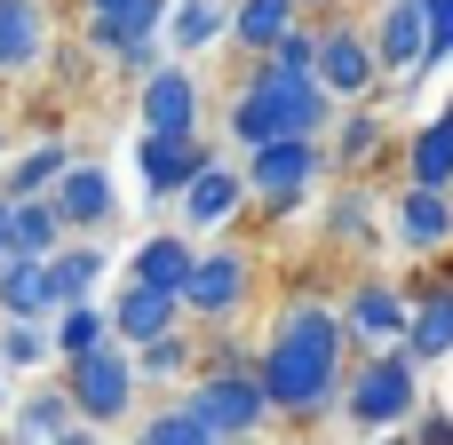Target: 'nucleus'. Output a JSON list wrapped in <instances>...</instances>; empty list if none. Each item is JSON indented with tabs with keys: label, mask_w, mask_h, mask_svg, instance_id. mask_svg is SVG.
Returning a JSON list of instances; mask_svg holds the SVG:
<instances>
[{
	"label": "nucleus",
	"mask_w": 453,
	"mask_h": 445,
	"mask_svg": "<svg viewBox=\"0 0 453 445\" xmlns=\"http://www.w3.org/2000/svg\"><path fill=\"white\" fill-rule=\"evenodd\" d=\"M350 334H342V311L319 303V295H295L271 334H263V390H271V414L279 422H334L342 414V390H350Z\"/></svg>",
	"instance_id": "f257e3e1"
},
{
	"label": "nucleus",
	"mask_w": 453,
	"mask_h": 445,
	"mask_svg": "<svg viewBox=\"0 0 453 445\" xmlns=\"http://www.w3.org/2000/svg\"><path fill=\"white\" fill-rule=\"evenodd\" d=\"M334 96L319 88V72H287V64H271V56H255L247 72H239V88H231V104H223V135H231V151L247 159V151H263V143H287V135H334Z\"/></svg>",
	"instance_id": "f03ea898"
},
{
	"label": "nucleus",
	"mask_w": 453,
	"mask_h": 445,
	"mask_svg": "<svg viewBox=\"0 0 453 445\" xmlns=\"http://www.w3.org/2000/svg\"><path fill=\"white\" fill-rule=\"evenodd\" d=\"M422 358L414 350H374L350 366V390H342V422L358 438H382V430H406L422 414Z\"/></svg>",
	"instance_id": "7ed1b4c3"
},
{
	"label": "nucleus",
	"mask_w": 453,
	"mask_h": 445,
	"mask_svg": "<svg viewBox=\"0 0 453 445\" xmlns=\"http://www.w3.org/2000/svg\"><path fill=\"white\" fill-rule=\"evenodd\" d=\"M56 382H64V398H72V414L88 430H127L135 406H143V374H135V350L127 342H96V350L64 358Z\"/></svg>",
	"instance_id": "20e7f679"
},
{
	"label": "nucleus",
	"mask_w": 453,
	"mask_h": 445,
	"mask_svg": "<svg viewBox=\"0 0 453 445\" xmlns=\"http://www.w3.org/2000/svg\"><path fill=\"white\" fill-rule=\"evenodd\" d=\"M239 167H247V199L263 215H303L319 199V183L334 175V151H326V135H287V143L247 151Z\"/></svg>",
	"instance_id": "39448f33"
},
{
	"label": "nucleus",
	"mask_w": 453,
	"mask_h": 445,
	"mask_svg": "<svg viewBox=\"0 0 453 445\" xmlns=\"http://www.w3.org/2000/svg\"><path fill=\"white\" fill-rule=\"evenodd\" d=\"M183 406H191L223 445H247V438H263V430L279 422L263 374H191V382H183Z\"/></svg>",
	"instance_id": "423d86ee"
},
{
	"label": "nucleus",
	"mask_w": 453,
	"mask_h": 445,
	"mask_svg": "<svg viewBox=\"0 0 453 445\" xmlns=\"http://www.w3.org/2000/svg\"><path fill=\"white\" fill-rule=\"evenodd\" d=\"M319 88L334 104H374L382 88V56H374V24H350V16H319Z\"/></svg>",
	"instance_id": "0eeeda50"
},
{
	"label": "nucleus",
	"mask_w": 453,
	"mask_h": 445,
	"mask_svg": "<svg viewBox=\"0 0 453 445\" xmlns=\"http://www.w3.org/2000/svg\"><path fill=\"white\" fill-rule=\"evenodd\" d=\"M247 303H255V255L247 247H199V263L183 279V318L231 326Z\"/></svg>",
	"instance_id": "6e6552de"
},
{
	"label": "nucleus",
	"mask_w": 453,
	"mask_h": 445,
	"mask_svg": "<svg viewBox=\"0 0 453 445\" xmlns=\"http://www.w3.org/2000/svg\"><path fill=\"white\" fill-rule=\"evenodd\" d=\"M215 159H223V143H215L207 127H191V135H135L143 207H175V199L191 191V175H199V167H215Z\"/></svg>",
	"instance_id": "1a4fd4ad"
},
{
	"label": "nucleus",
	"mask_w": 453,
	"mask_h": 445,
	"mask_svg": "<svg viewBox=\"0 0 453 445\" xmlns=\"http://www.w3.org/2000/svg\"><path fill=\"white\" fill-rule=\"evenodd\" d=\"M334 311H342V334H350L358 358H374V350H406V326H414L406 287H390V279H350Z\"/></svg>",
	"instance_id": "9d476101"
},
{
	"label": "nucleus",
	"mask_w": 453,
	"mask_h": 445,
	"mask_svg": "<svg viewBox=\"0 0 453 445\" xmlns=\"http://www.w3.org/2000/svg\"><path fill=\"white\" fill-rule=\"evenodd\" d=\"M374 56H382V72L398 88L430 80L438 72V56H430V8L422 0H382L374 8Z\"/></svg>",
	"instance_id": "9b49d317"
},
{
	"label": "nucleus",
	"mask_w": 453,
	"mask_h": 445,
	"mask_svg": "<svg viewBox=\"0 0 453 445\" xmlns=\"http://www.w3.org/2000/svg\"><path fill=\"white\" fill-rule=\"evenodd\" d=\"M135 119H143V135H191V127H207V88H199V72H191V64H159V72L135 88Z\"/></svg>",
	"instance_id": "f8f14e48"
},
{
	"label": "nucleus",
	"mask_w": 453,
	"mask_h": 445,
	"mask_svg": "<svg viewBox=\"0 0 453 445\" xmlns=\"http://www.w3.org/2000/svg\"><path fill=\"white\" fill-rule=\"evenodd\" d=\"M48 207H56V223H64L72 239H96V231H111V215H119V183H111L104 159H72V167L56 175Z\"/></svg>",
	"instance_id": "ddd939ff"
},
{
	"label": "nucleus",
	"mask_w": 453,
	"mask_h": 445,
	"mask_svg": "<svg viewBox=\"0 0 453 445\" xmlns=\"http://www.w3.org/2000/svg\"><path fill=\"white\" fill-rule=\"evenodd\" d=\"M406 303H414V326H406V350L422 366H438L453 350V263L446 271H414L406 279Z\"/></svg>",
	"instance_id": "4468645a"
},
{
	"label": "nucleus",
	"mask_w": 453,
	"mask_h": 445,
	"mask_svg": "<svg viewBox=\"0 0 453 445\" xmlns=\"http://www.w3.org/2000/svg\"><path fill=\"white\" fill-rule=\"evenodd\" d=\"M390 231L406 255H446L453 247V191H430V183H406L390 199Z\"/></svg>",
	"instance_id": "2eb2a0df"
},
{
	"label": "nucleus",
	"mask_w": 453,
	"mask_h": 445,
	"mask_svg": "<svg viewBox=\"0 0 453 445\" xmlns=\"http://www.w3.org/2000/svg\"><path fill=\"white\" fill-rule=\"evenodd\" d=\"M175 326H183V295L119 279V295H111V342L143 350V342H159V334H175Z\"/></svg>",
	"instance_id": "dca6fc26"
},
{
	"label": "nucleus",
	"mask_w": 453,
	"mask_h": 445,
	"mask_svg": "<svg viewBox=\"0 0 453 445\" xmlns=\"http://www.w3.org/2000/svg\"><path fill=\"white\" fill-rule=\"evenodd\" d=\"M239 207H247V167H231V159L199 167V175H191V191L175 199L183 231H223V223H231Z\"/></svg>",
	"instance_id": "f3484780"
},
{
	"label": "nucleus",
	"mask_w": 453,
	"mask_h": 445,
	"mask_svg": "<svg viewBox=\"0 0 453 445\" xmlns=\"http://www.w3.org/2000/svg\"><path fill=\"white\" fill-rule=\"evenodd\" d=\"M326 151H334V175H350V183H366L382 159H390V127H382V111L374 104H350L342 119H334V135H326Z\"/></svg>",
	"instance_id": "a211bd4d"
},
{
	"label": "nucleus",
	"mask_w": 453,
	"mask_h": 445,
	"mask_svg": "<svg viewBox=\"0 0 453 445\" xmlns=\"http://www.w3.org/2000/svg\"><path fill=\"white\" fill-rule=\"evenodd\" d=\"M72 430H80V414H72L64 382H48V390H24V398L8 406V430H0V445H64Z\"/></svg>",
	"instance_id": "6ab92c4d"
},
{
	"label": "nucleus",
	"mask_w": 453,
	"mask_h": 445,
	"mask_svg": "<svg viewBox=\"0 0 453 445\" xmlns=\"http://www.w3.org/2000/svg\"><path fill=\"white\" fill-rule=\"evenodd\" d=\"M374 215H382V191L342 175V191L319 207V247H358V255H366V247H374Z\"/></svg>",
	"instance_id": "aec40b11"
},
{
	"label": "nucleus",
	"mask_w": 453,
	"mask_h": 445,
	"mask_svg": "<svg viewBox=\"0 0 453 445\" xmlns=\"http://www.w3.org/2000/svg\"><path fill=\"white\" fill-rule=\"evenodd\" d=\"M48 56V0H0V80H24Z\"/></svg>",
	"instance_id": "412c9836"
},
{
	"label": "nucleus",
	"mask_w": 453,
	"mask_h": 445,
	"mask_svg": "<svg viewBox=\"0 0 453 445\" xmlns=\"http://www.w3.org/2000/svg\"><path fill=\"white\" fill-rule=\"evenodd\" d=\"M104 271H111V255H104L96 239H64V247L48 255V295H56V311H72V303H96Z\"/></svg>",
	"instance_id": "4be33fe9"
},
{
	"label": "nucleus",
	"mask_w": 453,
	"mask_h": 445,
	"mask_svg": "<svg viewBox=\"0 0 453 445\" xmlns=\"http://www.w3.org/2000/svg\"><path fill=\"white\" fill-rule=\"evenodd\" d=\"M167 56L175 64H191V56H207L215 40H231V0H175L167 8Z\"/></svg>",
	"instance_id": "5701e85b"
},
{
	"label": "nucleus",
	"mask_w": 453,
	"mask_h": 445,
	"mask_svg": "<svg viewBox=\"0 0 453 445\" xmlns=\"http://www.w3.org/2000/svg\"><path fill=\"white\" fill-rule=\"evenodd\" d=\"M167 8H175V0H119V8H104V16H88V48H96V56H119V48H135V40H159V32H167Z\"/></svg>",
	"instance_id": "b1692460"
},
{
	"label": "nucleus",
	"mask_w": 453,
	"mask_h": 445,
	"mask_svg": "<svg viewBox=\"0 0 453 445\" xmlns=\"http://www.w3.org/2000/svg\"><path fill=\"white\" fill-rule=\"evenodd\" d=\"M295 24H303V0H231V48H239L247 64L271 56Z\"/></svg>",
	"instance_id": "393cba45"
},
{
	"label": "nucleus",
	"mask_w": 453,
	"mask_h": 445,
	"mask_svg": "<svg viewBox=\"0 0 453 445\" xmlns=\"http://www.w3.org/2000/svg\"><path fill=\"white\" fill-rule=\"evenodd\" d=\"M191 263H199L191 231H151V239H143V247L127 255V279H135V287H167V295H183Z\"/></svg>",
	"instance_id": "a878e982"
},
{
	"label": "nucleus",
	"mask_w": 453,
	"mask_h": 445,
	"mask_svg": "<svg viewBox=\"0 0 453 445\" xmlns=\"http://www.w3.org/2000/svg\"><path fill=\"white\" fill-rule=\"evenodd\" d=\"M398 159H406V183H430V191H453V111L438 119H422L406 143H398Z\"/></svg>",
	"instance_id": "bb28decb"
},
{
	"label": "nucleus",
	"mask_w": 453,
	"mask_h": 445,
	"mask_svg": "<svg viewBox=\"0 0 453 445\" xmlns=\"http://www.w3.org/2000/svg\"><path fill=\"white\" fill-rule=\"evenodd\" d=\"M0 318H56L48 263H40V255H8V263H0Z\"/></svg>",
	"instance_id": "cd10ccee"
},
{
	"label": "nucleus",
	"mask_w": 453,
	"mask_h": 445,
	"mask_svg": "<svg viewBox=\"0 0 453 445\" xmlns=\"http://www.w3.org/2000/svg\"><path fill=\"white\" fill-rule=\"evenodd\" d=\"M64 167H72V143H64V135H48V143H32V151L0 175V191H8V199H48Z\"/></svg>",
	"instance_id": "c85d7f7f"
},
{
	"label": "nucleus",
	"mask_w": 453,
	"mask_h": 445,
	"mask_svg": "<svg viewBox=\"0 0 453 445\" xmlns=\"http://www.w3.org/2000/svg\"><path fill=\"white\" fill-rule=\"evenodd\" d=\"M135 374H143V390H151V382H191V374H199V334L175 326V334L143 342V350H135Z\"/></svg>",
	"instance_id": "c756f323"
},
{
	"label": "nucleus",
	"mask_w": 453,
	"mask_h": 445,
	"mask_svg": "<svg viewBox=\"0 0 453 445\" xmlns=\"http://www.w3.org/2000/svg\"><path fill=\"white\" fill-rule=\"evenodd\" d=\"M127 445H223L183 398L175 406H151V414H135V430H127Z\"/></svg>",
	"instance_id": "7c9ffc66"
},
{
	"label": "nucleus",
	"mask_w": 453,
	"mask_h": 445,
	"mask_svg": "<svg viewBox=\"0 0 453 445\" xmlns=\"http://www.w3.org/2000/svg\"><path fill=\"white\" fill-rule=\"evenodd\" d=\"M48 342H56V358H80V350L111 342V311H104V303H72V311L48 318Z\"/></svg>",
	"instance_id": "2f4dec72"
},
{
	"label": "nucleus",
	"mask_w": 453,
	"mask_h": 445,
	"mask_svg": "<svg viewBox=\"0 0 453 445\" xmlns=\"http://www.w3.org/2000/svg\"><path fill=\"white\" fill-rule=\"evenodd\" d=\"M48 358H56L48 318H0V366H8V374H32V366H48Z\"/></svg>",
	"instance_id": "473e14b6"
},
{
	"label": "nucleus",
	"mask_w": 453,
	"mask_h": 445,
	"mask_svg": "<svg viewBox=\"0 0 453 445\" xmlns=\"http://www.w3.org/2000/svg\"><path fill=\"white\" fill-rule=\"evenodd\" d=\"M0 199H8V191H0ZM64 239H72V231L56 223V207H48V199H16V255H40V263H48Z\"/></svg>",
	"instance_id": "72a5a7b5"
},
{
	"label": "nucleus",
	"mask_w": 453,
	"mask_h": 445,
	"mask_svg": "<svg viewBox=\"0 0 453 445\" xmlns=\"http://www.w3.org/2000/svg\"><path fill=\"white\" fill-rule=\"evenodd\" d=\"M159 64H175V56H167V40H135V48H119V56H111V72H119V80H135V88H143Z\"/></svg>",
	"instance_id": "f704fd0d"
},
{
	"label": "nucleus",
	"mask_w": 453,
	"mask_h": 445,
	"mask_svg": "<svg viewBox=\"0 0 453 445\" xmlns=\"http://www.w3.org/2000/svg\"><path fill=\"white\" fill-rule=\"evenodd\" d=\"M271 64H287V72H311V64H319V24L303 16V24H295V32L271 48Z\"/></svg>",
	"instance_id": "c9c22d12"
},
{
	"label": "nucleus",
	"mask_w": 453,
	"mask_h": 445,
	"mask_svg": "<svg viewBox=\"0 0 453 445\" xmlns=\"http://www.w3.org/2000/svg\"><path fill=\"white\" fill-rule=\"evenodd\" d=\"M406 430H414V445H453V414L438 406V398H422V414H414Z\"/></svg>",
	"instance_id": "e433bc0d"
},
{
	"label": "nucleus",
	"mask_w": 453,
	"mask_h": 445,
	"mask_svg": "<svg viewBox=\"0 0 453 445\" xmlns=\"http://www.w3.org/2000/svg\"><path fill=\"white\" fill-rule=\"evenodd\" d=\"M422 8H430V56L446 64L453 56V0H422Z\"/></svg>",
	"instance_id": "4c0bfd02"
},
{
	"label": "nucleus",
	"mask_w": 453,
	"mask_h": 445,
	"mask_svg": "<svg viewBox=\"0 0 453 445\" xmlns=\"http://www.w3.org/2000/svg\"><path fill=\"white\" fill-rule=\"evenodd\" d=\"M16 255V199H0V263Z\"/></svg>",
	"instance_id": "58836bf2"
},
{
	"label": "nucleus",
	"mask_w": 453,
	"mask_h": 445,
	"mask_svg": "<svg viewBox=\"0 0 453 445\" xmlns=\"http://www.w3.org/2000/svg\"><path fill=\"white\" fill-rule=\"evenodd\" d=\"M366 445H414V430H382V438H366Z\"/></svg>",
	"instance_id": "ea45409f"
},
{
	"label": "nucleus",
	"mask_w": 453,
	"mask_h": 445,
	"mask_svg": "<svg viewBox=\"0 0 453 445\" xmlns=\"http://www.w3.org/2000/svg\"><path fill=\"white\" fill-rule=\"evenodd\" d=\"M80 8H88V16H104V8H119V0H80Z\"/></svg>",
	"instance_id": "a19ab883"
},
{
	"label": "nucleus",
	"mask_w": 453,
	"mask_h": 445,
	"mask_svg": "<svg viewBox=\"0 0 453 445\" xmlns=\"http://www.w3.org/2000/svg\"><path fill=\"white\" fill-rule=\"evenodd\" d=\"M0 374H8V366H0ZM8 406H16V398H8V382H0V414H8Z\"/></svg>",
	"instance_id": "79ce46f5"
},
{
	"label": "nucleus",
	"mask_w": 453,
	"mask_h": 445,
	"mask_svg": "<svg viewBox=\"0 0 453 445\" xmlns=\"http://www.w3.org/2000/svg\"><path fill=\"white\" fill-rule=\"evenodd\" d=\"M311 8H334V0H303V16H311Z\"/></svg>",
	"instance_id": "37998d69"
},
{
	"label": "nucleus",
	"mask_w": 453,
	"mask_h": 445,
	"mask_svg": "<svg viewBox=\"0 0 453 445\" xmlns=\"http://www.w3.org/2000/svg\"><path fill=\"white\" fill-rule=\"evenodd\" d=\"M247 445H263V438H247Z\"/></svg>",
	"instance_id": "c03bdc74"
},
{
	"label": "nucleus",
	"mask_w": 453,
	"mask_h": 445,
	"mask_svg": "<svg viewBox=\"0 0 453 445\" xmlns=\"http://www.w3.org/2000/svg\"><path fill=\"white\" fill-rule=\"evenodd\" d=\"M446 111H453V96H446Z\"/></svg>",
	"instance_id": "a18cd8bd"
},
{
	"label": "nucleus",
	"mask_w": 453,
	"mask_h": 445,
	"mask_svg": "<svg viewBox=\"0 0 453 445\" xmlns=\"http://www.w3.org/2000/svg\"><path fill=\"white\" fill-rule=\"evenodd\" d=\"M0 143H8V135H0Z\"/></svg>",
	"instance_id": "49530a36"
}]
</instances>
